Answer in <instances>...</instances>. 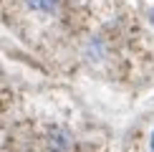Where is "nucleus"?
<instances>
[{
	"mask_svg": "<svg viewBox=\"0 0 154 152\" xmlns=\"http://www.w3.org/2000/svg\"><path fill=\"white\" fill-rule=\"evenodd\" d=\"M149 150L154 152V132H152V137H149Z\"/></svg>",
	"mask_w": 154,
	"mask_h": 152,
	"instance_id": "2",
	"label": "nucleus"
},
{
	"mask_svg": "<svg viewBox=\"0 0 154 152\" xmlns=\"http://www.w3.org/2000/svg\"><path fill=\"white\" fill-rule=\"evenodd\" d=\"M25 3H28L33 10H41V13H53V10H56V5H58V0H25Z\"/></svg>",
	"mask_w": 154,
	"mask_h": 152,
	"instance_id": "1",
	"label": "nucleus"
}]
</instances>
